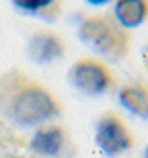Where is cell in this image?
Returning <instances> with one entry per match:
<instances>
[{
  "label": "cell",
  "mask_w": 148,
  "mask_h": 158,
  "mask_svg": "<svg viewBox=\"0 0 148 158\" xmlns=\"http://www.w3.org/2000/svg\"><path fill=\"white\" fill-rule=\"evenodd\" d=\"M0 112L20 128H39L60 117L62 105L48 87L12 68L0 77Z\"/></svg>",
  "instance_id": "1"
},
{
  "label": "cell",
  "mask_w": 148,
  "mask_h": 158,
  "mask_svg": "<svg viewBox=\"0 0 148 158\" xmlns=\"http://www.w3.org/2000/svg\"><path fill=\"white\" fill-rule=\"evenodd\" d=\"M78 38L103 62L118 63L132 50V33L107 12L88 15L78 25Z\"/></svg>",
  "instance_id": "2"
},
{
  "label": "cell",
  "mask_w": 148,
  "mask_h": 158,
  "mask_svg": "<svg viewBox=\"0 0 148 158\" xmlns=\"http://www.w3.org/2000/svg\"><path fill=\"white\" fill-rule=\"evenodd\" d=\"M67 80L82 95L98 97L112 87L113 73L100 58H78L67 72Z\"/></svg>",
  "instance_id": "3"
},
{
  "label": "cell",
  "mask_w": 148,
  "mask_h": 158,
  "mask_svg": "<svg viewBox=\"0 0 148 158\" xmlns=\"http://www.w3.org/2000/svg\"><path fill=\"white\" fill-rule=\"evenodd\" d=\"M95 145L105 156L115 158L128 152L135 143V136L125 120L115 112H105L95 122Z\"/></svg>",
  "instance_id": "4"
},
{
  "label": "cell",
  "mask_w": 148,
  "mask_h": 158,
  "mask_svg": "<svg viewBox=\"0 0 148 158\" xmlns=\"http://www.w3.org/2000/svg\"><path fill=\"white\" fill-rule=\"evenodd\" d=\"M67 42L60 33L52 30H39L32 33L27 42V57L37 65H50L62 60L67 53Z\"/></svg>",
  "instance_id": "5"
},
{
  "label": "cell",
  "mask_w": 148,
  "mask_h": 158,
  "mask_svg": "<svg viewBox=\"0 0 148 158\" xmlns=\"http://www.w3.org/2000/svg\"><path fill=\"white\" fill-rule=\"evenodd\" d=\"M68 143V135L60 125H42L30 138V150L43 158H57Z\"/></svg>",
  "instance_id": "6"
},
{
  "label": "cell",
  "mask_w": 148,
  "mask_h": 158,
  "mask_svg": "<svg viewBox=\"0 0 148 158\" xmlns=\"http://www.w3.org/2000/svg\"><path fill=\"white\" fill-rule=\"evenodd\" d=\"M118 102L126 112L148 120V83L138 80L123 85L118 92Z\"/></svg>",
  "instance_id": "7"
},
{
  "label": "cell",
  "mask_w": 148,
  "mask_h": 158,
  "mask_svg": "<svg viewBox=\"0 0 148 158\" xmlns=\"http://www.w3.org/2000/svg\"><path fill=\"white\" fill-rule=\"evenodd\" d=\"M112 15L126 30L138 28L148 20V0H115Z\"/></svg>",
  "instance_id": "8"
},
{
  "label": "cell",
  "mask_w": 148,
  "mask_h": 158,
  "mask_svg": "<svg viewBox=\"0 0 148 158\" xmlns=\"http://www.w3.org/2000/svg\"><path fill=\"white\" fill-rule=\"evenodd\" d=\"M12 5L25 14L32 15H45L47 12L57 7L58 0H10Z\"/></svg>",
  "instance_id": "9"
},
{
  "label": "cell",
  "mask_w": 148,
  "mask_h": 158,
  "mask_svg": "<svg viewBox=\"0 0 148 158\" xmlns=\"http://www.w3.org/2000/svg\"><path fill=\"white\" fill-rule=\"evenodd\" d=\"M110 2L112 0H87V3H90L93 7H103V5H108Z\"/></svg>",
  "instance_id": "10"
},
{
  "label": "cell",
  "mask_w": 148,
  "mask_h": 158,
  "mask_svg": "<svg viewBox=\"0 0 148 158\" xmlns=\"http://www.w3.org/2000/svg\"><path fill=\"white\" fill-rule=\"evenodd\" d=\"M145 62H146V65H148V44L145 47Z\"/></svg>",
  "instance_id": "11"
},
{
  "label": "cell",
  "mask_w": 148,
  "mask_h": 158,
  "mask_svg": "<svg viewBox=\"0 0 148 158\" xmlns=\"http://www.w3.org/2000/svg\"><path fill=\"white\" fill-rule=\"evenodd\" d=\"M2 158H23V156H18V155H5V156H2Z\"/></svg>",
  "instance_id": "12"
},
{
  "label": "cell",
  "mask_w": 148,
  "mask_h": 158,
  "mask_svg": "<svg viewBox=\"0 0 148 158\" xmlns=\"http://www.w3.org/2000/svg\"><path fill=\"white\" fill-rule=\"evenodd\" d=\"M145 158H148V145H146V148H145Z\"/></svg>",
  "instance_id": "13"
}]
</instances>
